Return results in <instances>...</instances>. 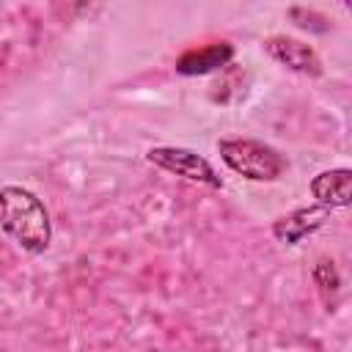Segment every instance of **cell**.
<instances>
[{"label":"cell","instance_id":"277c9868","mask_svg":"<svg viewBox=\"0 0 352 352\" xmlns=\"http://www.w3.org/2000/svg\"><path fill=\"white\" fill-rule=\"evenodd\" d=\"M264 52L283 69L300 74V77H308V80H319L324 74V63L319 58V52L302 41V38H294V36H286V33H275V36H267L261 41Z\"/></svg>","mask_w":352,"mask_h":352},{"label":"cell","instance_id":"52a82bcc","mask_svg":"<svg viewBox=\"0 0 352 352\" xmlns=\"http://www.w3.org/2000/svg\"><path fill=\"white\" fill-rule=\"evenodd\" d=\"M308 192L327 209H352V168H324L308 182Z\"/></svg>","mask_w":352,"mask_h":352},{"label":"cell","instance_id":"5b68a950","mask_svg":"<svg viewBox=\"0 0 352 352\" xmlns=\"http://www.w3.org/2000/svg\"><path fill=\"white\" fill-rule=\"evenodd\" d=\"M330 212L333 209H327L316 201L305 204V206H294L292 212H283L272 220V236L286 248H297L300 242H305L308 236H314L319 228L327 226Z\"/></svg>","mask_w":352,"mask_h":352},{"label":"cell","instance_id":"ba28073f","mask_svg":"<svg viewBox=\"0 0 352 352\" xmlns=\"http://www.w3.org/2000/svg\"><path fill=\"white\" fill-rule=\"evenodd\" d=\"M311 280H314L319 297L324 300V305H327V311H330V305H333V300H336V294H338V289H341V275H338L336 261L327 258V256H319V258L314 261V267H311Z\"/></svg>","mask_w":352,"mask_h":352},{"label":"cell","instance_id":"8992f818","mask_svg":"<svg viewBox=\"0 0 352 352\" xmlns=\"http://www.w3.org/2000/svg\"><path fill=\"white\" fill-rule=\"evenodd\" d=\"M234 55H236V47L231 41H212L204 47L184 50L173 60V69L182 77H204V74H214V72H223L226 66H231Z\"/></svg>","mask_w":352,"mask_h":352},{"label":"cell","instance_id":"6da1fadb","mask_svg":"<svg viewBox=\"0 0 352 352\" xmlns=\"http://www.w3.org/2000/svg\"><path fill=\"white\" fill-rule=\"evenodd\" d=\"M0 226L25 253L41 256L52 245V217L47 204L22 184L0 187Z\"/></svg>","mask_w":352,"mask_h":352},{"label":"cell","instance_id":"30bf717a","mask_svg":"<svg viewBox=\"0 0 352 352\" xmlns=\"http://www.w3.org/2000/svg\"><path fill=\"white\" fill-rule=\"evenodd\" d=\"M344 8H346V11H352V3H344Z\"/></svg>","mask_w":352,"mask_h":352},{"label":"cell","instance_id":"7a4b0ae2","mask_svg":"<svg viewBox=\"0 0 352 352\" xmlns=\"http://www.w3.org/2000/svg\"><path fill=\"white\" fill-rule=\"evenodd\" d=\"M217 154L228 170L256 184H272L289 170L286 154L258 138H220Z\"/></svg>","mask_w":352,"mask_h":352},{"label":"cell","instance_id":"3957f363","mask_svg":"<svg viewBox=\"0 0 352 352\" xmlns=\"http://www.w3.org/2000/svg\"><path fill=\"white\" fill-rule=\"evenodd\" d=\"M146 162L170 173V176L187 179V182L209 187V190H223L226 187V182L214 170V165L201 151L187 148V146H151V148H146Z\"/></svg>","mask_w":352,"mask_h":352},{"label":"cell","instance_id":"9c48e42d","mask_svg":"<svg viewBox=\"0 0 352 352\" xmlns=\"http://www.w3.org/2000/svg\"><path fill=\"white\" fill-rule=\"evenodd\" d=\"M286 16L302 28V30H311V33H324L330 28V19L324 14H319L316 8H308V6H289L286 8Z\"/></svg>","mask_w":352,"mask_h":352}]
</instances>
